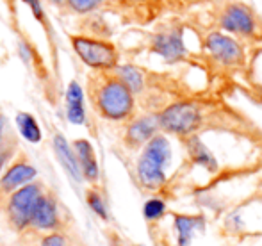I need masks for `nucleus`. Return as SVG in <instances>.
Instances as JSON below:
<instances>
[{"label": "nucleus", "instance_id": "1", "mask_svg": "<svg viewBox=\"0 0 262 246\" xmlns=\"http://www.w3.org/2000/svg\"><path fill=\"white\" fill-rule=\"evenodd\" d=\"M162 130L180 138H191L202 127V111L193 102H175L159 115Z\"/></svg>", "mask_w": 262, "mask_h": 246}, {"label": "nucleus", "instance_id": "2", "mask_svg": "<svg viewBox=\"0 0 262 246\" xmlns=\"http://www.w3.org/2000/svg\"><path fill=\"white\" fill-rule=\"evenodd\" d=\"M132 91L118 80H109L98 95V107L102 115L111 120H123L132 113L134 107V98Z\"/></svg>", "mask_w": 262, "mask_h": 246}, {"label": "nucleus", "instance_id": "3", "mask_svg": "<svg viewBox=\"0 0 262 246\" xmlns=\"http://www.w3.org/2000/svg\"><path fill=\"white\" fill-rule=\"evenodd\" d=\"M73 49L79 54V57L86 64L93 66V68H113L116 66L118 54L113 45L105 41H98V39L90 38H73Z\"/></svg>", "mask_w": 262, "mask_h": 246}, {"label": "nucleus", "instance_id": "4", "mask_svg": "<svg viewBox=\"0 0 262 246\" xmlns=\"http://www.w3.org/2000/svg\"><path fill=\"white\" fill-rule=\"evenodd\" d=\"M39 200H41V191L38 186H25L11 196L9 214L18 229H24L27 223H31V218Z\"/></svg>", "mask_w": 262, "mask_h": 246}, {"label": "nucleus", "instance_id": "5", "mask_svg": "<svg viewBox=\"0 0 262 246\" xmlns=\"http://www.w3.org/2000/svg\"><path fill=\"white\" fill-rule=\"evenodd\" d=\"M205 49L216 61L223 62V64H239L243 61V49L235 39L230 36H225L221 32H210L205 38Z\"/></svg>", "mask_w": 262, "mask_h": 246}, {"label": "nucleus", "instance_id": "6", "mask_svg": "<svg viewBox=\"0 0 262 246\" xmlns=\"http://www.w3.org/2000/svg\"><path fill=\"white\" fill-rule=\"evenodd\" d=\"M207 229L205 214H173V230H175L177 246H191L194 237L200 236Z\"/></svg>", "mask_w": 262, "mask_h": 246}, {"label": "nucleus", "instance_id": "7", "mask_svg": "<svg viewBox=\"0 0 262 246\" xmlns=\"http://www.w3.org/2000/svg\"><path fill=\"white\" fill-rule=\"evenodd\" d=\"M152 47H154V52L159 54L162 59L168 62L180 61L186 56V47H184L182 32L180 31H171L156 36Z\"/></svg>", "mask_w": 262, "mask_h": 246}, {"label": "nucleus", "instance_id": "8", "mask_svg": "<svg viewBox=\"0 0 262 246\" xmlns=\"http://www.w3.org/2000/svg\"><path fill=\"white\" fill-rule=\"evenodd\" d=\"M187 153H189V159L193 161L196 166L204 168L207 173H217L220 170V163H217V157L212 153V150L202 141L198 136H191L187 138Z\"/></svg>", "mask_w": 262, "mask_h": 246}, {"label": "nucleus", "instance_id": "9", "mask_svg": "<svg viewBox=\"0 0 262 246\" xmlns=\"http://www.w3.org/2000/svg\"><path fill=\"white\" fill-rule=\"evenodd\" d=\"M138 178L141 182V186L148 191H159L166 186V170L162 166H159L154 161H150L148 157H145L141 153L138 161Z\"/></svg>", "mask_w": 262, "mask_h": 246}, {"label": "nucleus", "instance_id": "10", "mask_svg": "<svg viewBox=\"0 0 262 246\" xmlns=\"http://www.w3.org/2000/svg\"><path fill=\"white\" fill-rule=\"evenodd\" d=\"M223 27L230 32H237V34H252L255 31V21L250 11L243 6H232L227 9L221 20Z\"/></svg>", "mask_w": 262, "mask_h": 246}, {"label": "nucleus", "instance_id": "11", "mask_svg": "<svg viewBox=\"0 0 262 246\" xmlns=\"http://www.w3.org/2000/svg\"><path fill=\"white\" fill-rule=\"evenodd\" d=\"M161 128L159 125V116H143L130 123L127 130V141L134 146L146 145L152 138L157 136V130Z\"/></svg>", "mask_w": 262, "mask_h": 246}, {"label": "nucleus", "instance_id": "12", "mask_svg": "<svg viewBox=\"0 0 262 246\" xmlns=\"http://www.w3.org/2000/svg\"><path fill=\"white\" fill-rule=\"evenodd\" d=\"M75 152H77V159L79 164L82 168V175L88 181L95 182L98 178V163H97V155H95V150L91 146V143L88 139H79L75 141Z\"/></svg>", "mask_w": 262, "mask_h": 246}, {"label": "nucleus", "instance_id": "13", "mask_svg": "<svg viewBox=\"0 0 262 246\" xmlns=\"http://www.w3.org/2000/svg\"><path fill=\"white\" fill-rule=\"evenodd\" d=\"M54 148H55V153H57L59 161H61V164L70 173V177L77 182L82 181V168H80V164H79V159L73 155L72 148L68 146V143H66V139L62 138V136H55L54 138Z\"/></svg>", "mask_w": 262, "mask_h": 246}, {"label": "nucleus", "instance_id": "14", "mask_svg": "<svg viewBox=\"0 0 262 246\" xmlns=\"http://www.w3.org/2000/svg\"><path fill=\"white\" fill-rule=\"evenodd\" d=\"M66 115L68 120L75 125H82L86 120L84 115V93L82 87L77 82H70L68 91H66Z\"/></svg>", "mask_w": 262, "mask_h": 246}, {"label": "nucleus", "instance_id": "15", "mask_svg": "<svg viewBox=\"0 0 262 246\" xmlns=\"http://www.w3.org/2000/svg\"><path fill=\"white\" fill-rule=\"evenodd\" d=\"M34 177H36V170L32 166H29V164H14V166L2 177L0 186H2L4 191H13V189H16L18 186L27 184V182L32 181Z\"/></svg>", "mask_w": 262, "mask_h": 246}, {"label": "nucleus", "instance_id": "16", "mask_svg": "<svg viewBox=\"0 0 262 246\" xmlns=\"http://www.w3.org/2000/svg\"><path fill=\"white\" fill-rule=\"evenodd\" d=\"M31 223L38 229H54L57 223V216H55V205L49 198H41L39 204L36 205L34 214L31 218Z\"/></svg>", "mask_w": 262, "mask_h": 246}, {"label": "nucleus", "instance_id": "17", "mask_svg": "<svg viewBox=\"0 0 262 246\" xmlns=\"http://www.w3.org/2000/svg\"><path fill=\"white\" fill-rule=\"evenodd\" d=\"M16 125L20 128V134L27 139L29 143H39L41 141V130L39 125L36 123V120L27 113H18L16 116Z\"/></svg>", "mask_w": 262, "mask_h": 246}, {"label": "nucleus", "instance_id": "18", "mask_svg": "<svg viewBox=\"0 0 262 246\" xmlns=\"http://www.w3.org/2000/svg\"><path fill=\"white\" fill-rule=\"evenodd\" d=\"M118 75H120V80L132 91V93H139L145 86V79H143V73L139 72L136 66L125 64L120 66L118 70Z\"/></svg>", "mask_w": 262, "mask_h": 246}, {"label": "nucleus", "instance_id": "19", "mask_svg": "<svg viewBox=\"0 0 262 246\" xmlns=\"http://www.w3.org/2000/svg\"><path fill=\"white\" fill-rule=\"evenodd\" d=\"M166 212H168V204L161 196L148 198L143 205V216H145L146 221H159V219L164 218Z\"/></svg>", "mask_w": 262, "mask_h": 246}, {"label": "nucleus", "instance_id": "20", "mask_svg": "<svg viewBox=\"0 0 262 246\" xmlns=\"http://www.w3.org/2000/svg\"><path fill=\"white\" fill-rule=\"evenodd\" d=\"M88 204H90V207L93 209L95 212H97L100 218H107V209H105V205H104V202H102V198H100V194H97V193H90L88 194Z\"/></svg>", "mask_w": 262, "mask_h": 246}, {"label": "nucleus", "instance_id": "21", "mask_svg": "<svg viewBox=\"0 0 262 246\" xmlns=\"http://www.w3.org/2000/svg\"><path fill=\"white\" fill-rule=\"evenodd\" d=\"M102 0H68L70 7L77 13H88V11L95 9Z\"/></svg>", "mask_w": 262, "mask_h": 246}, {"label": "nucleus", "instance_id": "22", "mask_svg": "<svg viewBox=\"0 0 262 246\" xmlns=\"http://www.w3.org/2000/svg\"><path fill=\"white\" fill-rule=\"evenodd\" d=\"M41 246H64V239L61 236H57V234H52V236L43 239Z\"/></svg>", "mask_w": 262, "mask_h": 246}, {"label": "nucleus", "instance_id": "23", "mask_svg": "<svg viewBox=\"0 0 262 246\" xmlns=\"http://www.w3.org/2000/svg\"><path fill=\"white\" fill-rule=\"evenodd\" d=\"M24 2L29 4V6L32 7V13H34V16L41 20V18H43V9H41V6H39V0H24Z\"/></svg>", "mask_w": 262, "mask_h": 246}, {"label": "nucleus", "instance_id": "24", "mask_svg": "<svg viewBox=\"0 0 262 246\" xmlns=\"http://www.w3.org/2000/svg\"><path fill=\"white\" fill-rule=\"evenodd\" d=\"M2 163H4V157H0V166H2Z\"/></svg>", "mask_w": 262, "mask_h": 246}, {"label": "nucleus", "instance_id": "25", "mask_svg": "<svg viewBox=\"0 0 262 246\" xmlns=\"http://www.w3.org/2000/svg\"><path fill=\"white\" fill-rule=\"evenodd\" d=\"M0 134H2V122H0Z\"/></svg>", "mask_w": 262, "mask_h": 246}, {"label": "nucleus", "instance_id": "26", "mask_svg": "<svg viewBox=\"0 0 262 246\" xmlns=\"http://www.w3.org/2000/svg\"><path fill=\"white\" fill-rule=\"evenodd\" d=\"M136 246H145V244H136Z\"/></svg>", "mask_w": 262, "mask_h": 246}, {"label": "nucleus", "instance_id": "27", "mask_svg": "<svg viewBox=\"0 0 262 246\" xmlns=\"http://www.w3.org/2000/svg\"><path fill=\"white\" fill-rule=\"evenodd\" d=\"M55 2H61V0H55Z\"/></svg>", "mask_w": 262, "mask_h": 246}, {"label": "nucleus", "instance_id": "28", "mask_svg": "<svg viewBox=\"0 0 262 246\" xmlns=\"http://www.w3.org/2000/svg\"><path fill=\"white\" fill-rule=\"evenodd\" d=\"M171 246H177V244H171Z\"/></svg>", "mask_w": 262, "mask_h": 246}]
</instances>
